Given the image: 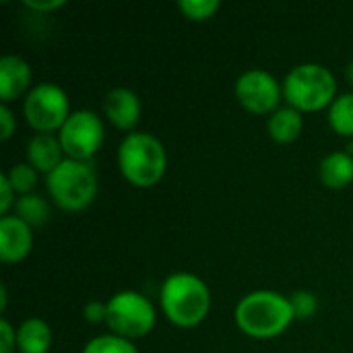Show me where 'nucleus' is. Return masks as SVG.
<instances>
[{"label":"nucleus","mask_w":353,"mask_h":353,"mask_svg":"<svg viewBox=\"0 0 353 353\" xmlns=\"http://www.w3.org/2000/svg\"><path fill=\"white\" fill-rule=\"evenodd\" d=\"M267 128H269V137L275 143L290 145V143L300 139L302 128H304V120H302V114L298 110L285 105V108H279L277 112H273L269 116Z\"/></svg>","instance_id":"2eb2a0df"},{"label":"nucleus","mask_w":353,"mask_h":353,"mask_svg":"<svg viewBox=\"0 0 353 353\" xmlns=\"http://www.w3.org/2000/svg\"><path fill=\"white\" fill-rule=\"evenodd\" d=\"M290 302H292V308H294V314H296L298 321H308L319 310V298L312 292H306V290L294 292L290 296Z\"/></svg>","instance_id":"4be33fe9"},{"label":"nucleus","mask_w":353,"mask_h":353,"mask_svg":"<svg viewBox=\"0 0 353 353\" xmlns=\"http://www.w3.org/2000/svg\"><path fill=\"white\" fill-rule=\"evenodd\" d=\"M141 99L134 91L126 87H116L108 91L103 99V114L112 126L118 130H132L141 120Z\"/></svg>","instance_id":"9b49d317"},{"label":"nucleus","mask_w":353,"mask_h":353,"mask_svg":"<svg viewBox=\"0 0 353 353\" xmlns=\"http://www.w3.org/2000/svg\"><path fill=\"white\" fill-rule=\"evenodd\" d=\"M17 350V331L8 321H0V353H12Z\"/></svg>","instance_id":"393cba45"},{"label":"nucleus","mask_w":353,"mask_h":353,"mask_svg":"<svg viewBox=\"0 0 353 353\" xmlns=\"http://www.w3.org/2000/svg\"><path fill=\"white\" fill-rule=\"evenodd\" d=\"M345 79L350 81V85H353V60L347 64V68H345Z\"/></svg>","instance_id":"c85d7f7f"},{"label":"nucleus","mask_w":353,"mask_h":353,"mask_svg":"<svg viewBox=\"0 0 353 353\" xmlns=\"http://www.w3.org/2000/svg\"><path fill=\"white\" fill-rule=\"evenodd\" d=\"M52 347V329L41 319H27L17 329V350L21 353H48Z\"/></svg>","instance_id":"dca6fc26"},{"label":"nucleus","mask_w":353,"mask_h":353,"mask_svg":"<svg viewBox=\"0 0 353 353\" xmlns=\"http://www.w3.org/2000/svg\"><path fill=\"white\" fill-rule=\"evenodd\" d=\"M83 316L89 325H101L108 321V302H99V300H93L89 302L85 308H83Z\"/></svg>","instance_id":"b1692460"},{"label":"nucleus","mask_w":353,"mask_h":353,"mask_svg":"<svg viewBox=\"0 0 353 353\" xmlns=\"http://www.w3.org/2000/svg\"><path fill=\"white\" fill-rule=\"evenodd\" d=\"M294 321L296 314L292 302L279 292H250L236 306V325L246 337L252 339H275L283 335Z\"/></svg>","instance_id":"f257e3e1"},{"label":"nucleus","mask_w":353,"mask_h":353,"mask_svg":"<svg viewBox=\"0 0 353 353\" xmlns=\"http://www.w3.org/2000/svg\"><path fill=\"white\" fill-rule=\"evenodd\" d=\"M157 314L149 298L139 292H118L108 300V329L112 335L137 341L149 335L155 327Z\"/></svg>","instance_id":"423d86ee"},{"label":"nucleus","mask_w":353,"mask_h":353,"mask_svg":"<svg viewBox=\"0 0 353 353\" xmlns=\"http://www.w3.org/2000/svg\"><path fill=\"white\" fill-rule=\"evenodd\" d=\"M48 192L52 201L68 213L87 209L97 194V172L91 161L64 159L48 178Z\"/></svg>","instance_id":"39448f33"},{"label":"nucleus","mask_w":353,"mask_h":353,"mask_svg":"<svg viewBox=\"0 0 353 353\" xmlns=\"http://www.w3.org/2000/svg\"><path fill=\"white\" fill-rule=\"evenodd\" d=\"M236 97L246 112L265 116V114H273L279 110L283 87L271 72L261 70V68H250L238 77Z\"/></svg>","instance_id":"1a4fd4ad"},{"label":"nucleus","mask_w":353,"mask_h":353,"mask_svg":"<svg viewBox=\"0 0 353 353\" xmlns=\"http://www.w3.org/2000/svg\"><path fill=\"white\" fill-rule=\"evenodd\" d=\"M6 300H8V298H6V288L2 285V288H0V310H2V312L6 310Z\"/></svg>","instance_id":"cd10ccee"},{"label":"nucleus","mask_w":353,"mask_h":353,"mask_svg":"<svg viewBox=\"0 0 353 353\" xmlns=\"http://www.w3.org/2000/svg\"><path fill=\"white\" fill-rule=\"evenodd\" d=\"M321 182L331 190L347 188L353 182V157L347 151L329 153L321 161Z\"/></svg>","instance_id":"4468645a"},{"label":"nucleus","mask_w":353,"mask_h":353,"mask_svg":"<svg viewBox=\"0 0 353 353\" xmlns=\"http://www.w3.org/2000/svg\"><path fill=\"white\" fill-rule=\"evenodd\" d=\"M31 66L27 60L14 54H6L0 58V99L2 103H8L17 97H21L25 91L31 89Z\"/></svg>","instance_id":"ddd939ff"},{"label":"nucleus","mask_w":353,"mask_h":353,"mask_svg":"<svg viewBox=\"0 0 353 353\" xmlns=\"http://www.w3.org/2000/svg\"><path fill=\"white\" fill-rule=\"evenodd\" d=\"M83 353H139L132 341L116 337V335H99L93 337L85 347Z\"/></svg>","instance_id":"6ab92c4d"},{"label":"nucleus","mask_w":353,"mask_h":353,"mask_svg":"<svg viewBox=\"0 0 353 353\" xmlns=\"http://www.w3.org/2000/svg\"><path fill=\"white\" fill-rule=\"evenodd\" d=\"M159 304L172 325L192 329L207 319L211 310V292L199 275L174 273L161 285Z\"/></svg>","instance_id":"f03ea898"},{"label":"nucleus","mask_w":353,"mask_h":353,"mask_svg":"<svg viewBox=\"0 0 353 353\" xmlns=\"http://www.w3.org/2000/svg\"><path fill=\"white\" fill-rule=\"evenodd\" d=\"M14 128H17V120H14L10 108L6 103H2L0 105V139L8 141L14 134Z\"/></svg>","instance_id":"a878e982"},{"label":"nucleus","mask_w":353,"mask_h":353,"mask_svg":"<svg viewBox=\"0 0 353 353\" xmlns=\"http://www.w3.org/2000/svg\"><path fill=\"white\" fill-rule=\"evenodd\" d=\"M283 99L290 108L302 112H321L337 99V81L333 72L316 62L294 66L283 79Z\"/></svg>","instance_id":"20e7f679"},{"label":"nucleus","mask_w":353,"mask_h":353,"mask_svg":"<svg viewBox=\"0 0 353 353\" xmlns=\"http://www.w3.org/2000/svg\"><path fill=\"white\" fill-rule=\"evenodd\" d=\"M23 114L27 124L35 132H58L64 122L68 120L70 103L68 95L62 87L54 83H39L31 87V91L25 97L23 103Z\"/></svg>","instance_id":"0eeeda50"},{"label":"nucleus","mask_w":353,"mask_h":353,"mask_svg":"<svg viewBox=\"0 0 353 353\" xmlns=\"http://www.w3.org/2000/svg\"><path fill=\"white\" fill-rule=\"evenodd\" d=\"M6 178L12 186V190L21 196L31 194V190L37 186V172L25 161V163H17L6 172Z\"/></svg>","instance_id":"aec40b11"},{"label":"nucleus","mask_w":353,"mask_h":353,"mask_svg":"<svg viewBox=\"0 0 353 353\" xmlns=\"http://www.w3.org/2000/svg\"><path fill=\"white\" fill-rule=\"evenodd\" d=\"M329 124L339 137L353 139V93H343L331 103Z\"/></svg>","instance_id":"a211bd4d"},{"label":"nucleus","mask_w":353,"mask_h":353,"mask_svg":"<svg viewBox=\"0 0 353 353\" xmlns=\"http://www.w3.org/2000/svg\"><path fill=\"white\" fill-rule=\"evenodd\" d=\"M17 205V192L12 190L6 174L0 176V215L8 217V211Z\"/></svg>","instance_id":"5701e85b"},{"label":"nucleus","mask_w":353,"mask_h":353,"mask_svg":"<svg viewBox=\"0 0 353 353\" xmlns=\"http://www.w3.org/2000/svg\"><path fill=\"white\" fill-rule=\"evenodd\" d=\"M118 165L124 180L137 188H153L168 170L163 143L149 132H130L118 149Z\"/></svg>","instance_id":"7ed1b4c3"},{"label":"nucleus","mask_w":353,"mask_h":353,"mask_svg":"<svg viewBox=\"0 0 353 353\" xmlns=\"http://www.w3.org/2000/svg\"><path fill=\"white\" fill-rule=\"evenodd\" d=\"M103 122L91 110H77L58 130L64 157L74 161H91L103 145Z\"/></svg>","instance_id":"6e6552de"},{"label":"nucleus","mask_w":353,"mask_h":353,"mask_svg":"<svg viewBox=\"0 0 353 353\" xmlns=\"http://www.w3.org/2000/svg\"><path fill=\"white\" fill-rule=\"evenodd\" d=\"M33 246L31 228L21 221L17 215H8L0 219V259L6 265L21 263L29 256Z\"/></svg>","instance_id":"9d476101"},{"label":"nucleus","mask_w":353,"mask_h":353,"mask_svg":"<svg viewBox=\"0 0 353 353\" xmlns=\"http://www.w3.org/2000/svg\"><path fill=\"white\" fill-rule=\"evenodd\" d=\"M14 215L33 230V228H41L50 219V207H48L46 199L31 192V194H25V196L17 199Z\"/></svg>","instance_id":"f3484780"},{"label":"nucleus","mask_w":353,"mask_h":353,"mask_svg":"<svg viewBox=\"0 0 353 353\" xmlns=\"http://www.w3.org/2000/svg\"><path fill=\"white\" fill-rule=\"evenodd\" d=\"M178 10L194 23H203L209 21L211 17L217 14L219 10V2L217 0H180L178 2Z\"/></svg>","instance_id":"412c9836"},{"label":"nucleus","mask_w":353,"mask_h":353,"mask_svg":"<svg viewBox=\"0 0 353 353\" xmlns=\"http://www.w3.org/2000/svg\"><path fill=\"white\" fill-rule=\"evenodd\" d=\"M25 155H27V163L35 172H41L46 176H50L66 159L58 134H50V132H35L27 141Z\"/></svg>","instance_id":"f8f14e48"},{"label":"nucleus","mask_w":353,"mask_h":353,"mask_svg":"<svg viewBox=\"0 0 353 353\" xmlns=\"http://www.w3.org/2000/svg\"><path fill=\"white\" fill-rule=\"evenodd\" d=\"M25 6H29L31 10H37V12H52L60 6H64L62 0H25Z\"/></svg>","instance_id":"bb28decb"}]
</instances>
